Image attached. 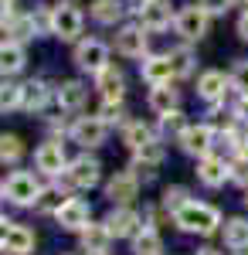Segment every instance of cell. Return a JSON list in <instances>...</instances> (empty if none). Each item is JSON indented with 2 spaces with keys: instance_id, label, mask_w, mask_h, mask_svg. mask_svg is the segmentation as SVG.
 <instances>
[{
  "instance_id": "1",
  "label": "cell",
  "mask_w": 248,
  "mask_h": 255,
  "mask_svg": "<svg viewBox=\"0 0 248 255\" xmlns=\"http://www.w3.org/2000/svg\"><path fill=\"white\" fill-rule=\"evenodd\" d=\"M177 225L191 235H214L218 225H221V215L211 208V204H197V201H187L180 211H177Z\"/></svg>"
},
{
  "instance_id": "2",
  "label": "cell",
  "mask_w": 248,
  "mask_h": 255,
  "mask_svg": "<svg viewBox=\"0 0 248 255\" xmlns=\"http://www.w3.org/2000/svg\"><path fill=\"white\" fill-rule=\"evenodd\" d=\"M41 194V184L34 180V174L27 170H14V174L3 180V197L10 204H34Z\"/></svg>"
},
{
  "instance_id": "3",
  "label": "cell",
  "mask_w": 248,
  "mask_h": 255,
  "mask_svg": "<svg viewBox=\"0 0 248 255\" xmlns=\"http://www.w3.org/2000/svg\"><path fill=\"white\" fill-rule=\"evenodd\" d=\"M82 10L75 3H58L51 10V34H58L61 41H75L82 34Z\"/></svg>"
},
{
  "instance_id": "4",
  "label": "cell",
  "mask_w": 248,
  "mask_h": 255,
  "mask_svg": "<svg viewBox=\"0 0 248 255\" xmlns=\"http://www.w3.org/2000/svg\"><path fill=\"white\" fill-rule=\"evenodd\" d=\"M173 24H177V34L187 41H201L204 34H208V10L201 7V3H194V7H184L177 17H173Z\"/></svg>"
},
{
  "instance_id": "5",
  "label": "cell",
  "mask_w": 248,
  "mask_h": 255,
  "mask_svg": "<svg viewBox=\"0 0 248 255\" xmlns=\"http://www.w3.org/2000/svg\"><path fill=\"white\" fill-rule=\"evenodd\" d=\"M75 65L85 68V72H92V75H99L102 68H109V48L102 41H78Z\"/></svg>"
},
{
  "instance_id": "6",
  "label": "cell",
  "mask_w": 248,
  "mask_h": 255,
  "mask_svg": "<svg viewBox=\"0 0 248 255\" xmlns=\"http://www.w3.org/2000/svg\"><path fill=\"white\" fill-rule=\"evenodd\" d=\"M106 133H109V123L102 116H85L72 126V139L82 143V146H102L106 143Z\"/></svg>"
},
{
  "instance_id": "7",
  "label": "cell",
  "mask_w": 248,
  "mask_h": 255,
  "mask_svg": "<svg viewBox=\"0 0 248 255\" xmlns=\"http://www.w3.org/2000/svg\"><path fill=\"white\" fill-rule=\"evenodd\" d=\"M0 249H3L7 255H27L31 249H34V232L24 228V225H14V221H3Z\"/></svg>"
},
{
  "instance_id": "8",
  "label": "cell",
  "mask_w": 248,
  "mask_h": 255,
  "mask_svg": "<svg viewBox=\"0 0 248 255\" xmlns=\"http://www.w3.org/2000/svg\"><path fill=\"white\" fill-rule=\"evenodd\" d=\"M55 215H58V225L68 228V232H82V228L92 221V211H89V204H85L82 197H68Z\"/></svg>"
},
{
  "instance_id": "9",
  "label": "cell",
  "mask_w": 248,
  "mask_h": 255,
  "mask_svg": "<svg viewBox=\"0 0 248 255\" xmlns=\"http://www.w3.org/2000/svg\"><path fill=\"white\" fill-rule=\"evenodd\" d=\"M211 143H214V129H211V126H187V129L180 133V146H184V153H191V157H208Z\"/></svg>"
},
{
  "instance_id": "10",
  "label": "cell",
  "mask_w": 248,
  "mask_h": 255,
  "mask_svg": "<svg viewBox=\"0 0 248 255\" xmlns=\"http://www.w3.org/2000/svg\"><path fill=\"white\" fill-rule=\"evenodd\" d=\"M34 163H38L41 174H61V170H68V157H65V150H61V143H41L38 153H34Z\"/></svg>"
},
{
  "instance_id": "11",
  "label": "cell",
  "mask_w": 248,
  "mask_h": 255,
  "mask_svg": "<svg viewBox=\"0 0 248 255\" xmlns=\"http://www.w3.org/2000/svg\"><path fill=\"white\" fill-rule=\"evenodd\" d=\"M106 225H109V232H113L116 238H136V232L143 228V221H139V215H136L133 208H116L113 215L106 218Z\"/></svg>"
},
{
  "instance_id": "12",
  "label": "cell",
  "mask_w": 248,
  "mask_h": 255,
  "mask_svg": "<svg viewBox=\"0 0 248 255\" xmlns=\"http://www.w3.org/2000/svg\"><path fill=\"white\" fill-rule=\"evenodd\" d=\"M146 27L139 24V27H123L119 34H116V51L119 55H126V58H143L146 55V34H143Z\"/></svg>"
},
{
  "instance_id": "13",
  "label": "cell",
  "mask_w": 248,
  "mask_h": 255,
  "mask_svg": "<svg viewBox=\"0 0 248 255\" xmlns=\"http://www.w3.org/2000/svg\"><path fill=\"white\" fill-rule=\"evenodd\" d=\"M170 3L167 0H150V3H143L139 7V24L146 27V31H163V27H170Z\"/></svg>"
},
{
  "instance_id": "14",
  "label": "cell",
  "mask_w": 248,
  "mask_h": 255,
  "mask_svg": "<svg viewBox=\"0 0 248 255\" xmlns=\"http://www.w3.org/2000/svg\"><path fill=\"white\" fill-rule=\"evenodd\" d=\"M99 170H102V167H99L96 157H78V160L68 163V180H72L75 187H85V191H89V187L99 184Z\"/></svg>"
},
{
  "instance_id": "15",
  "label": "cell",
  "mask_w": 248,
  "mask_h": 255,
  "mask_svg": "<svg viewBox=\"0 0 248 255\" xmlns=\"http://www.w3.org/2000/svg\"><path fill=\"white\" fill-rule=\"evenodd\" d=\"M197 177H201V184H208V187H221L231 177V167L221 157H211L208 153V157H201V163H197Z\"/></svg>"
},
{
  "instance_id": "16",
  "label": "cell",
  "mask_w": 248,
  "mask_h": 255,
  "mask_svg": "<svg viewBox=\"0 0 248 255\" xmlns=\"http://www.w3.org/2000/svg\"><path fill=\"white\" fill-rule=\"evenodd\" d=\"M113 232H109V225H85L82 228V249L89 255H96V252H109V242H113Z\"/></svg>"
},
{
  "instance_id": "17",
  "label": "cell",
  "mask_w": 248,
  "mask_h": 255,
  "mask_svg": "<svg viewBox=\"0 0 248 255\" xmlns=\"http://www.w3.org/2000/svg\"><path fill=\"white\" fill-rule=\"evenodd\" d=\"M136 191H139L136 174H116L113 180H109V187H106V194H109L113 204H129V201L136 197Z\"/></svg>"
},
{
  "instance_id": "18",
  "label": "cell",
  "mask_w": 248,
  "mask_h": 255,
  "mask_svg": "<svg viewBox=\"0 0 248 255\" xmlns=\"http://www.w3.org/2000/svg\"><path fill=\"white\" fill-rule=\"evenodd\" d=\"M173 75H177V72H173L170 55H150V58H143V79L150 82V85L170 82Z\"/></svg>"
},
{
  "instance_id": "19",
  "label": "cell",
  "mask_w": 248,
  "mask_h": 255,
  "mask_svg": "<svg viewBox=\"0 0 248 255\" xmlns=\"http://www.w3.org/2000/svg\"><path fill=\"white\" fill-rule=\"evenodd\" d=\"M225 85H231V79H225L221 72H204V75L197 79V96L214 102V99L225 96Z\"/></svg>"
},
{
  "instance_id": "20",
  "label": "cell",
  "mask_w": 248,
  "mask_h": 255,
  "mask_svg": "<svg viewBox=\"0 0 248 255\" xmlns=\"http://www.w3.org/2000/svg\"><path fill=\"white\" fill-rule=\"evenodd\" d=\"M150 109L153 113H170L177 109V89H170V82H160V85H153L150 89Z\"/></svg>"
},
{
  "instance_id": "21",
  "label": "cell",
  "mask_w": 248,
  "mask_h": 255,
  "mask_svg": "<svg viewBox=\"0 0 248 255\" xmlns=\"http://www.w3.org/2000/svg\"><path fill=\"white\" fill-rule=\"evenodd\" d=\"M99 89H102V99L119 102V99H123V89H126L123 72H116V68H102V72H99Z\"/></svg>"
},
{
  "instance_id": "22",
  "label": "cell",
  "mask_w": 248,
  "mask_h": 255,
  "mask_svg": "<svg viewBox=\"0 0 248 255\" xmlns=\"http://www.w3.org/2000/svg\"><path fill=\"white\" fill-rule=\"evenodd\" d=\"M225 245L235 252H245L248 249V221L245 218H231L225 225Z\"/></svg>"
},
{
  "instance_id": "23",
  "label": "cell",
  "mask_w": 248,
  "mask_h": 255,
  "mask_svg": "<svg viewBox=\"0 0 248 255\" xmlns=\"http://www.w3.org/2000/svg\"><path fill=\"white\" fill-rule=\"evenodd\" d=\"M55 99H58L61 109H78V106L85 102V85H82V82H61Z\"/></svg>"
},
{
  "instance_id": "24",
  "label": "cell",
  "mask_w": 248,
  "mask_h": 255,
  "mask_svg": "<svg viewBox=\"0 0 248 255\" xmlns=\"http://www.w3.org/2000/svg\"><path fill=\"white\" fill-rule=\"evenodd\" d=\"M123 14H126L123 0H92V17L99 24H116V20H123Z\"/></svg>"
},
{
  "instance_id": "25",
  "label": "cell",
  "mask_w": 248,
  "mask_h": 255,
  "mask_svg": "<svg viewBox=\"0 0 248 255\" xmlns=\"http://www.w3.org/2000/svg\"><path fill=\"white\" fill-rule=\"evenodd\" d=\"M0 68H3V75H14V72H20V68H24V48H20L17 41H7V38H3Z\"/></svg>"
},
{
  "instance_id": "26",
  "label": "cell",
  "mask_w": 248,
  "mask_h": 255,
  "mask_svg": "<svg viewBox=\"0 0 248 255\" xmlns=\"http://www.w3.org/2000/svg\"><path fill=\"white\" fill-rule=\"evenodd\" d=\"M48 102V89H44V82H27V85H20V109H27V113H34Z\"/></svg>"
},
{
  "instance_id": "27",
  "label": "cell",
  "mask_w": 248,
  "mask_h": 255,
  "mask_svg": "<svg viewBox=\"0 0 248 255\" xmlns=\"http://www.w3.org/2000/svg\"><path fill=\"white\" fill-rule=\"evenodd\" d=\"M133 252L136 255H160L163 252V242L153 228H139L136 232V242H133Z\"/></svg>"
},
{
  "instance_id": "28",
  "label": "cell",
  "mask_w": 248,
  "mask_h": 255,
  "mask_svg": "<svg viewBox=\"0 0 248 255\" xmlns=\"http://www.w3.org/2000/svg\"><path fill=\"white\" fill-rule=\"evenodd\" d=\"M65 201H68V197H65V191H61V187H41L34 208H38V211H58Z\"/></svg>"
},
{
  "instance_id": "29",
  "label": "cell",
  "mask_w": 248,
  "mask_h": 255,
  "mask_svg": "<svg viewBox=\"0 0 248 255\" xmlns=\"http://www.w3.org/2000/svg\"><path fill=\"white\" fill-rule=\"evenodd\" d=\"M123 139H126V146L139 150V146H146L153 139V133H150V126H143V123H129V126L123 129Z\"/></svg>"
},
{
  "instance_id": "30",
  "label": "cell",
  "mask_w": 248,
  "mask_h": 255,
  "mask_svg": "<svg viewBox=\"0 0 248 255\" xmlns=\"http://www.w3.org/2000/svg\"><path fill=\"white\" fill-rule=\"evenodd\" d=\"M20 153H24L20 136H14V133H3V136H0V160H3V163H17Z\"/></svg>"
},
{
  "instance_id": "31",
  "label": "cell",
  "mask_w": 248,
  "mask_h": 255,
  "mask_svg": "<svg viewBox=\"0 0 248 255\" xmlns=\"http://www.w3.org/2000/svg\"><path fill=\"white\" fill-rule=\"evenodd\" d=\"M170 61H173V72H177V75H191L194 72V51L191 48H173Z\"/></svg>"
},
{
  "instance_id": "32",
  "label": "cell",
  "mask_w": 248,
  "mask_h": 255,
  "mask_svg": "<svg viewBox=\"0 0 248 255\" xmlns=\"http://www.w3.org/2000/svg\"><path fill=\"white\" fill-rule=\"evenodd\" d=\"M184 204H187V187H167V191H163V208H167V211L177 215Z\"/></svg>"
},
{
  "instance_id": "33",
  "label": "cell",
  "mask_w": 248,
  "mask_h": 255,
  "mask_svg": "<svg viewBox=\"0 0 248 255\" xmlns=\"http://www.w3.org/2000/svg\"><path fill=\"white\" fill-rule=\"evenodd\" d=\"M228 79H231V89H238L242 96H248V61H235Z\"/></svg>"
},
{
  "instance_id": "34",
  "label": "cell",
  "mask_w": 248,
  "mask_h": 255,
  "mask_svg": "<svg viewBox=\"0 0 248 255\" xmlns=\"http://www.w3.org/2000/svg\"><path fill=\"white\" fill-rule=\"evenodd\" d=\"M160 126H163V133H184V129H187V126H184V116H180L177 109L163 113V116H160Z\"/></svg>"
},
{
  "instance_id": "35",
  "label": "cell",
  "mask_w": 248,
  "mask_h": 255,
  "mask_svg": "<svg viewBox=\"0 0 248 255\" xmlns=\"http://www.w3.org/2000/svg\"><path fill=\"white\" fill-rule=\"evenodd\" d=\"M0 106H3V113H7V109H20V85H7V82H3Z\"/></svg>"
},
{
  "instance_id": "36",
  "label": "cell",
  "mask_w": 248,
  "mask_h": 255,
  "mask_svg": "<svg viewBox=\"0 0 248 255\" xmlns=\"http://www.w3.org/2000/svg\"><path fill=\"white\" fill-rule=\"evenodd\" d=\"M136 160H146V163H156L160 167V160H163V150H160V143H146V146H139L136 150Z\"/></svg>"
},
{
  "instance_id": "37",
  "label": "cell",
  "mask_w": 248,
  "mask_h": 255,
  "mask_svg": "<svg viewBox=\"0 0 248 255\" xmlns=\"http://www.w3.org/2000/svg\"><path fill=\"white\" fill-rule=\"evenodd\" d=\"M99 116L106 119V123H119V119H123V109H119V102H109V99H106V102H102V113H99Z\"/></svg>"
},
{
  "instance_id": "38",
  "label": "cell",
  "mask_w": 248,
  "mask_h": 255,
  "mask_svg": "<svg viewBox=\"0 0 248 255\" xmlns=\"http://www.w3.org/2000/svg\"><path fill=\"white\" fill-rule=\"evenodd\" d=\"M197 3H201L208 14H225V10L231 7V0H197Z\"/></svg>"
},
{
  "instance_id": "39",
  "label": "cell",
  "mask_w": 248,
  "mask_h": 255,
  "mask_svg": "<svg viewBox=\"0 0 248 255\" xmlns=\"http://www.w3.org/2000/svg\"><path fill=\"white\" fill-rule=\"evenodd\" d=\"M231 177H235L238 184H248V160H242V163H235V167H231Z\"/></svg>"
},
{
  "instance_id": "40",
  "label": "cell",
  "mask_w": 248,
  "mask_h": 255,
  "mask_svg": "<svg viewBox=\"0 0 248 255\" xmlns=\"http://www.w3.org/2000/svg\"><path fill=\"white\" fill-rule=\"evenodd\" d=\"M238 34H242V41H248V10L242 14V20H238Z\"/></svg>"
},
{
  "instance_id": "41",
  "label": "cell",
  "mask_w": 248,
  "mask_h": 255,
  "mask_svg": "<svg viewBox=\"0 0 248 255\" xmlns=\"http://www.w3.org/2000/svg\"><path fill=\"white\" fill-rule=\"evenodd\" d=\"M238 119H242V123H248V96L242 99V106H238Z\"/></svg>"
},
{
  "instance_id": "42",
  "label": "cell",
  "mask_w": 248,
  "mask_h": 255,
  "mask_svg": "<svg viewBox=\"0 0 248 255\" xmlns=\"http://www.w3.org/2000/svg\"><path fill=\"white\" fill-rule=\"evenodd\" d=\"M197 255H218V252H214V249H201Z\"/></svg>"
},
{
  "instance_id": "43",
  "label": "cell",
  "mask_w": 248,
  "mask_h": 255,
  "mask_svg": "<svg viewBox=\"0 0 248 255\" xmlns=\"http://www.w3.org/2000/svg\"><path fill=\"white\" fill-rule=\"evenodd\" d=\"M245 157H248V139H245Z\"/></svg>"
},
{
  "instance_id": "44",
  "label": "cell",
  "mask_w": 248,
  "mask_h": 255,
  "mask_svg": "<svg viewBox=\"0 0 248 255\" xmlns=\"http://www.w3.org/2000/svg\"><path fill=\"white\" fill-rule=\"evenodd\" d=\"M139 3H150V0H139Z\"/></svg>"
},
{
  "instance_id": "45",
  "label": "cell",
  "mask_w": 248,
  "mask_h": 255,
  "mask_svg": "<svg viewBox=\"0 0 248 255\" xmlns=\"http://www.w3.org/2000/svg\"><path fill=\"white\" fill-rule=\"evenodd\" d=\"M242 3H248V0H242Z\"/></svg>"
},
{
  "instance_id": "46",
  "label": "cell",
  "mask_w": 248,
  "mask_h": 255,
  "mask_svg": "<svg viewBox=\"0 0 248 255\" xmlns=\"http://www.w3.org/2000/svg\"><path fill=\"white\" fill-rule=\"evenodd\" d=\"M245 204H248V197H245Z\"/></svg>"
}]
</instances>
